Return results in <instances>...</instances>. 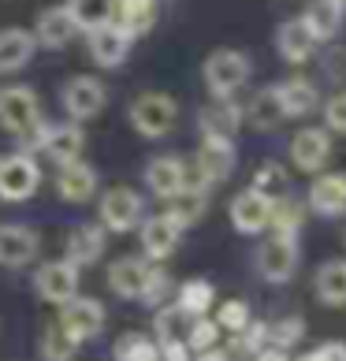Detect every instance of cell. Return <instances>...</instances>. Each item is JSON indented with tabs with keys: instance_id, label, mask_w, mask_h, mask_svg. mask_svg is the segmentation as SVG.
Returning a JSON list of instances; mask_svg holds the SVG:
<instances>
[{
	"instance_id": "obj_2",
	"label": "cell",
	"mask_w": 346,
	"mask_h": 361,
	"mask_svg": "<svg viewBox=\"0 0 346 361\" xmlns=\"http://www.w3.org/2000/svg\"><path fill=\"white\" fill-rule=\"evenodd\" d=\"M298 235L295 231H276V227H268V235L261 238L257 246V276L264 279V283H290L298 272Z\"/></svg>"
},
{
	"instance_id": "obj_19",
	"label": "cell",
	"mask_w": 346,
	"mask_h": 361,
	"mask_svg": "<svg viewBox=\"0 0 346 361\" xmlns=\"http://www.w3.org/2000/svg\"><path fill=\"white\" fill-rule=\"evenodd\" d=\"M37 250H42V235L30 224H0V264L4 269H26Z\"/></svg>"
},
{
	"instance_id": "obj_26",
	"label": "cell",
	"mask_w": 346,
	"mask_h": 361,
	"mask_svg": "<svg viewBox=\"0 0 346 361\" xmlns=\"http://www.w3.org/2000/svg\"><path fill=\"white\" fill-rule=\"evenodd\" d=\"M78 34V26L71 19V11L56 4V8H45L42 16H37V26H34V42L42 49H68L71 37Z\"/></svg>"
},
{
	"instance_id": "obj_12",
	"label": "cell",
	"mask_w": 346,
	"mask_h": 361,
	"mask_svg": "<svg viewBox=\"0 0 346 361\" xmlns=\"http://www.w3.org/2000/svg\"><path fill=\"white\" fill-rule=\"evenodd\" d=\"M235 164H238L235 142H228V138H202V149H197L190 171L212 190V186H223L235 176Z\"/></svg>"
},
{
	"instance_id": "obj_28",
	"label": "cell",
	"mask_w": 346,
	"mask_h": 361,
	"mask_svg": "<svg viewBox=\"0 0 346 361\" xmlns=\"http://www.w3.org/2000/svg\"><path fill=\"white\" fill-rule=\"evenodd\" d=\"M34 34L23 30V26H8L0 30V75H11V71H23L34 56Z\"/></svg>"
},
{
	"instance_id": "obj_42",
	"label": "cell",
	"mask_w": 346,
	"mask_h": 361,
	"mask_svg": "<svg viewBox=\"0 0 346 361\" xmlns=\"http://www.w3.org/2000/svg\"><path fill=\"white\" fill-rule=\"evenodd\" d=\"M171 298V279H168V272L164 269H153V279H149V287L142 290V298L138 302H145V305H164Z\"/></svg>"
},
{
	"instance_id": "obj_31",
	"label": "cell",
	"mask_w": 346,
	"mask_h": 361,
	"mask_svg": "<svg viewBox=\"0 0 346 361\" xmlns=\"http://www.w3.org/2000/svg\"><path fill=\"white\" fill-rule=\"evenodd\" d=\"M171 302H175L186 317H205L212 305H216V287H212L209 279H202V276L186 279V283H179V290H175Z\"/></svg>"
},
{
	"instance_id": "obj_30",
	"label": "cell",
	"mask_w": 346,
	"mask_h": 361,
	"mask_svg": "<svg viewBox=\"0 0 346 361\" xmlns=\"http://www.w3.org/2000/svg\"><path fill=\"white\" fill-rule=\"evenodd\" d=\"M242 119L257 130H276L279 123H283L287 116H283V104H279V97H276V86L257 90L254 97H249V104L242 109Z\"/></svg>"
},
{
	"instance_id": "obj_34",
	"label": "cell",
	"mask_w": 346,
	"mask_h": 361,
	"mask_svg": "<svg viewBox=\"0 0 346 361\" xmlns=\"http://www.w3.org/2000/svg\"><path fill=\"white\" fill-rule=\"evenodd\" d=\"M78 350V343L68 339V331H63L56 320H49L42 328V336H37V357L42 361H71Z\"/></svg>"
},
{
	"instance_id": "obj_35",
	"label": "cell",
	"mask_w": 346,
	"mask_h": 361,
	"mask_svg": "<svg viewBox=\"0 0 346 361\" xmlns=\"http://www.w3.org/2000/svg\"><path fill=\"white\" fill-rule=\"evenodd\" d=\"M186 328H190V317H186L175 302L156 305V320H153V339H156V343L186 339Z\"/></svg>"
},
{
	"instance_id": "obj_39",
	"label": "cell",
	"mask_w": 346,
	"mask_h": 361,
	"mask_svg": "<svg viewBox=\"0 0 346 361\" xmlns=\"http://www.w3.org/2000/svg\"><path fill=\"white\" fill-rule=\"evenodd\" d=\"M287 168L283 164H279V160H264V164L254 171V186H257V190H264V194H287Z\"/></svg>"
},
{
	"instance_id": "obj_9",
	"label": "cell",
	"mask_w": 346,
	"mask_h": 361,
	"mask_svg": "<svg viewBox=\"0 0 346 361\" xmlns=\"http://www.w3.org/2000/svg\"><path fill=\"white\" fill-rule=\"evenodd\" d=\"M60 104L71 119H93L109 104V86L97 75H71L60 90Z\"/></svg>"
},
{
	"instance_id": "obj_6",
	"label": "cell",
	"mask_w": 346,
	"mask_h": 361,
	"mask_svg": "<svg viewBox=\"0 0 346 361\" xmlns=\"http://www.w3.org/2000/svg\"><path fill=\"white\" fill-rule=\"evenodd\" d=\"M56 324L68 331L71 343H93L104 331V305L97 298H82V294H75V298H68L60 305L56 313Z\"/></svg>"
},
{
	"instance_id": "obj_37",
	"label": "cell",
	"mask_w": 346,
	"mask_h": 361,
	"mask_svg": "<svg viewBox=\"0 0 346 361\" xmlns=\"http://www.w3.org/2000/svg\"><path fill=\"white\" fill-rule=\"evenodd\" d=\"M220 336H223V331H220V324L209 313L205 317H190V328H186V346H190V354H202V350H209V346H216Z\"/></svg>"
},
{
	"instance_id": "obj_27",
	"label": "cell",
	"mask_w": 346,
	"mask_h": 361,
	"mask_svg": "<svg viewBox=\"0 0 346 361\" xmlns=\"http://www.w3.org/2000/svg\"><path fill=\"white\" fill-rule=\"evenodd\" d=\"M313 294L321 298V305H328V310H342L346 305V257H331L316 269Z\"/></svg>"
},
{
	"instance_id": "obj_45",
	"label": "cell",
	"mask_w": 346,
	"mask_h": 361,
	"mask_svg": "<svg viewBox=\"0 0 346 361\" xmlns=\"http://www.w3.org/2000/svg\"><path fill=\"white\" fill-rule=\"evenodd\" d=\"M254 361H290V354L279 350V346H261V350L254 354Z\"/></svg>"
},
{
	"instance_id": "obj_46",
	"label": "cell",
	"mask_w": 346,
	"mask_h": 361,
	"mask_svg": "<svg viewBox=\"0 0 346 361\" xmlns=\"http://www.w3.org/2000/svg\"><path fill=\"white\" fill-rule=\"evenodd\" d=\"M342 243H346V231H342Z\"/></svg>"
},
{
	"instance_id": "obj_16",
	"label": "cell",
	"mask_w": 346,
	"mask_h": 361,
	"mask_svg": "<svg viewBox=\"0 0 346 361\" xmlns=\"http://www.w3.org/2000/svg\"><path fill=\"white\" fill-rule=\"evenodd\" d=\"M305 205L324 220L346 216V171H316L309 194H305Z\"/></svg>"
},
{
	"instance_id": "obj_44",
	"label": "cell",
	"mask_w": 346,
	"mask_h": 361,
	"mask_svg": "<svg viewBox=\"0 0 346 361\" xmlns=\"http://www.w3.org/2000/svg\"><path fill=\"white\" fill-rule=\"evenodd\" d=\"M156 346H161L164 361H190V346H186V339H168V343H156Z\"/></svg>"
},
{
	"instance_id": "obj_32",
	"label": "cell",
	"mask_w": 346,
	"mask_h": 361,
	"mask_svg": "<svg viewBox=\"0 0 346 361\" xmlns=\"http://www.w3.org/2000/svg\"><path fill=\"white\" fill-rule=\"evenodd\" d=\"M63 8L71 11L78 30H97V26L116 19V0H68Z\"/></svg>"
},
{
	"instance_id": "obj_14",
	"label": "cell",
	"mask_w": 346,
	"mask_h": 361,
	"mask_svg": "<svg viewBox=\"0 0 346 361\" xmlns=\"http://www.w3.org/2000/svg\"><path fill=\"white\" fill-rule=\"evenodd\" d=\"M287 153H290V164H295L298 171H305V176L324 171L328 160H331V135H328V127H302V130H295Z\"/></svg>"
},
{
	"instance_id": "obj_17",
	"label": "cell",
	"mask_w": 346,
	"mask_h": 361,
	"mask_svg": "<svg viewBox=\"0 0 346 361\" xmlns=\"http://www.w3.org/2000/svg\"><path fill=\"white\" fill-rule=\"evenodd\" d=\"M37 149H42L56 168L68 164V160H78L82 149H86V135H82V127H78V119H68V123H45Z\"/></svg>"
},
{
	"instance_id": "obj_25",
	"label": "cell",
	"mask_w": 346,
	"mask_h": 361,
	"mask_svg": "<svg viewBox=\"0 0 346 361\" xmlns=\"http://www.w3.org/2000/svg\"><path fill=\"white\" fill-rule=\"evenodd\" d=\"M316 49H321V45L313 42L309 30H305L302 16L279 23V30H276V52H279V56H283L287 63H305V60H313Z\"/></svg>"
},
{
	"instance_id": "obj_4",
	"label": "cell",
	"mask_w": 346,
	"mask_h": 361,
	"mask_svg": "<svg viewBox=\"0 0 346 361\" xmlns=\"http://www.w3.org/2000/svg\"><path fill=\"white\" fill-rule=\"evenodd\" d=\"M97 216H101V227L104 231H116V235H127L135 231L145 216V202L138 190L130 186H109L97 202Z\"/></svg>"
},
{
	"instance_id": "obj_33",
	"label": "cell",
	"mask_w": 346,
	"mask_h": 361,
	"mask_svg": "<svg viewBox=\"0 0 346 361\" xmlns=\"http://www.w3.org/2000/svg\"><path fill=\"white\" fill-rule=\"evenodd\" d=\"M112 357L116 361H161V346L145 331H127L112 343Z\"/></svg>"
},
{
	"instance_id": "obj_1",
	"label": "cell",
	"mask_w": 346,
	"mask_h": 361,
	"mask_svg": "<svg viewBox=\"0 0 346 361\" xmlns=\"http://www.w3.org/2000/svg\"><path fill=\"white\" fill-rule=\"evenodd\" d=\"M127 119H130V127L138 130L142 138H168L171 130H175L179 123V104L171 93H161V90H145L138 93L135 101H130V109H127Z\"/></svg>"
},
{
	"instance_id": "obj_7",
	"label": "cell",
	"mask_w": 346,
	"mask_h": 361,
	"mask_svg": "<svg viewBox=\"0 0 346 361\" xmlns=\"http://www.w3.org/2000/svg\"><path fill=\"white\" fill-rule=\"evenodd\" d=\"M78 283H82V269L68 257L45 261V264H37V272H34V290H37V298L49 302V305H63L68 298H75Z\"/></svg>"
},
{
	"instance_id": "obj_8",
	"label": "cell",
	"mask_w": 346,
	"mask_h": 361,
	"mask_svg": "<svg viewBox=\"0 0 346 361\" xmlns=\"http://www.w3.org/2000/svg\"><path fill=\"white\" fill-rule=\"evenodd\" d=\"M42 123V101L30 86H4L0 90V127L23 138L26 130Z\"/></svg>"
},
{
	"instance_id": "obj_43",
	"label": "cell",
	"mask_w": 346,
	"mask_h": 361,
	"mask_svg": "<svg viewBox=\"0 0 346 361\" xmlns=\"http://www.w3.org/2000/svg\"><path fill=\"white\" fill-rule=\"evenodd\" d=\"M298 361H346V346L342 343H324V346H316V350H309Z\"/></svg>"
},
{
	"instance_id": "obj_22",
	"label": "cell",
	"mask_w": 346,
	"mask_h": 361,
	"mask_svg": "<svg viewBox=\"0 0 346 361\" xmlns=\"http://www.w3.org/2000/svg\"><path fill=\"white\" fill-rule=\"evenodd\" d=\"M276 97L283 104L287 119H302V116L321 109V90H316V82L305 75H290L283 82H276Z\"/></svg>"
},
{
	"instance_id": "obj_13",
	"label": "cell",
	"mask_w": 346,
	"mask_h": 361,
	"mask_svg": "<svg viewBox=\"0 0 346 361\" xmlns=\"http://www.w3.org/2000/svg\"><path fill=\"white\" fill-rule=\"evenodd\" d=\"M153 269H156V261H149L145 253H127V257H116L109 264V290L116 294V298L138 302L142 290L149 287V279H153Z\"/></svg>"
},
{
	"instance_id": "obj_29",
	"label": "cell",
	"mask_w": 346,
	"mask_h": 361,
	"mask_svg": "<svg viewBox=\"0 0 346 361\" xmlns=\"http://www.w3.org/2000/svg\"><path fill=\"white\" fill-rule=\"evenodd\" d=\"M156 19H161V0H116V19L130 37L149 34Z\"/></svg>"
},
{
	"instance_id": "obj_40",
	"label": "cell",
	"mask_w": 346,
	"mask_h": 361,
	"mask_svg": "<svg viewBox=\"0 0 346 361\" xmlns=\"http://www.w3.org/2000/svg\"><path fill=\"white\" fill-rule=\"evenodd\" d=\"M302 336H305L302 317H283V320H276V324H268V346H279V350H290Z\"/></svg>"
},
{
	"instance_id": "obj_24",
	"label": "cell",
	"mask_w": 346,
	"mask_h": 361,
	"mask_svg": "<svg viewBox=\"0 0 346 361\" xmlns=\"http://www.w3.org/2000/svg\"><path fill=\"white\" fill-rule=\"evenodd\" d=\"M63 250H68L63 257L75 261L78 269H86V264L104 257V250H109V231H104L101 224H78V227H71L68 246H63Z\"/></svg>"
},
{
	"instance_id": "obj_36",
	"label": "cell",
	"mask_w": 346,
	"mask_h": 361,
	"mask_svg": "<svg viewBox=\"0 0 346 361\" xmlns=\"http://www.w3.org/2000/svg\"><path fill=\"white\" fill-rule=\"evenodd\" d=\"M305 224V202H298L295 194H279L276 202H272V224L276 231H295L298 235V227Z\"/></svg>"
},
{
	"instance_id": "obj_15",
	"label": "cell",
	"mask_w": 346,
	"mask_h": 361,
	"mask_svg": "<svg viewBox=\"0 0 346 361\" xmlns=\"http://www.w3.org/2000/svg\"><path fill=\"white\" fill-rule=\"evenodd\" d=\"M86 45H89V60L97 63V68L112 71L130 56L135 37H130L119 23H104V26H97V30H86Z\"/></svg>"
},
{
	"instance_id": "obj_5",
	"label": "cell",
	"mask_w": 346,
	"mask_h": 361,
	"mask_svg": "<svg viewBox=\"0 0 346 361\" xmlns=\"http://www.w3.org/2000/svg\"><path fill=\"white\" fill-rule=\"evenodd\" d=\"M42 186V168L30 153H4L0 157V202H11L19 205L26 197L37 194Z\"/></svg>"
},
{
	"instance_id": "obj_20",
	"label": "cell",
	"mask_w": 346,
	"mask_h": 361,
	"mask_svg": "<svg viewBox=\"0 0 346 361\" xmlns=\"http://www.w3.org/2000/svg\"><path fill=\"white\" fill-rule=\"evenodd\" d=\"M197 127H202V138L235 142L238 130H242V104H235L231 97H212V104L197 112Z\"/></svg>"
},
{
	"instance_id": "obj_21",
	"label": "cell",
	"mask_w": 346,
	"mask_h": 361,
	"mask_svg": "<svg viewBox=\"0 0 346 361\" xmlns=\"http://www.w3.org/2000/svg\"><path fill=\"white\" fill-rule=\"evenodd\" d=\"M302 23H305V30L313 34L316 45L335 42L342 23H346V0H313V4L302 11Z\"/></svg>"
},
{
	"instance_id": "obj_18",
	"label": "cell",
	"mask_w": 346,
	"mask_h": 361,
	"mask_svg": "<svg viewBox=\"0 0 346 361\" xmlns=\"http://www.w3.org/2000/svg\"><path fill=\"white\" fill-rule=\"evenodd\" d=\"M97 186H101L97 168L86 164L82 157L68 160V164H60V171H56V194L63 197V202H71V205L93 202V197H97Z\"/></svg>"
},
{
	"instance_id": "obj_3",
	"label": "cell",
	"mask_w": 346,
	"mask_h": 361,
	"mask_svg": "<svg viewBox=\"0 0 346 361\" xmlns=\"http://www.w3.org/2000/svg\"><path fill=\"white\" fill-rule=\"evenodd\" d=\"M249 75H254V63L242 49H216L202 63V78L212 97H235L249 82Z\"/></svg>"
},
{
	"instance_id": "obj_10",
	"label": "cell",
	"mask_w": 346,
	"mask_h": 361,
	"mask_svg": "<svg viewBox=\"0 0 346 361\" xmlns=\"http://www.w3.org/2000/svg\"><path fill=\"white\" fill-rule=\"evenodd\" d=\"M272 194L257 190V186H246L238 190L228 205V216H231V227L238 235H264L272 224Z\"/></svg>"
},
{
	"instance_id": "obj_23",
	"label": "cell",
	"mask_w": 346,
	"mask_h": 361,
	"mask_svg": "<svg viewBox=\"0 0 346 361\" xmlns=\"http://www.w3.org/2000/svg\"><path fill=\"white\" fill-rule=\"evenodd\" d=\"M145 186H149L153 197H164L171 202L183 186H186V164L179 157H153L149 164H145Z\"/></svg>"
},
{
	"instance_id": "obj_11",
	"label": "cell",
	"mask_w": 346,
	"mask_h": 361,
	"mask_svg": "<svg viewBox=\"0 0 346 361\" xmlns=\"http://www.w3.org/2000/svg\"><path fill=\"white\" fill-rule=\"evenodd\" d=\"M135 231H138V243H142L145 257L149 261H168L171 253L179 250L186 227L171 216V212H156V216H142V224L135 227Z\"/></svg>"
},
{
	"instance_id": "obj_38",
	"label": "cell",
	"mask_w": 346,
	"mask_h": 361,
	"mask_svg": "<svg viewBox=\"0 0 346 361\" xmlns=\"http://www.w3.org/2000/svg\"><path fill=\"white\" fill-rule=\"evenodd\" d=\"M249 320H254V313H249L246 298H228V302L216 305V324H220V331H228V336L242 331Z\"/></svg>"
},
{
	"instance_id": "obj_41",
	"label": "cell",
	"mask_w": 346,
	"mask_h": 361,
	"mask_svg": "<svg viewBox=\"0 0 346 361\" xmlns=\"http://www.w3.org/2000/svg\"><path fill=\"white\" fill-rule=\"evenodd\" d=\"M321 109H324L328 135H346V90H339V93H331L328 101H321Z\"/></svg>"
}]
</instances>
